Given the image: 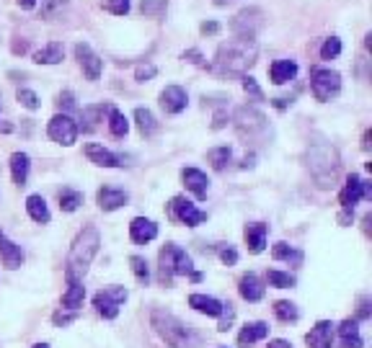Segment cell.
Masks as SVG:
<instances>
[{
    "label": "cell",
    "instance_id": "21",
    "mask_svg": "<svg viewBox=\"0 0 372 348\" xmlns=\"http://www.w3.org/2000/svg\"><path fill=\"white\" fill-rule=\"evenodd\" d=\"M0 258H3V266L6 268H18V266L23 263V250L21 245H16V242H11L8 237H3L0 235Z\"/></svg>",
    "mask_w": 372,
    "mask_h": 348
},
{
    "label": "cell",
    "instance_id": "6",
    "mask_svg": "<svg viewBox=\"0 0 372 348\" xmlns=\"http://www.w3.org/2000/svg\"><path fill=\"white\" fill-rule=\"evenodd\" d=\"M311 91L316 101L326 104V101L336 99L342 91V75L331 68H313L311 70Z\"/></svg>",
    "mask_w": 372,
    "mask_h": 348
},
{
    "label": "cell",
    "instance_id": "18",
    "mask_svg": "<svg viewBox=\"0 0 372 348\" xmlns=\"http://www.w3.org/2000/svg\"><path fill=\"white\" fill-rule=\"evenodd\" d=\"M85 158L91 160V163H96V166H101V168H119V166H124L122 158H119V155H114L112 150H107L104 144H85Z\"/></svg>",
    "mask_w": 372,
    "mask_h": 348
},
{
    "label": "cell",
    "instance_id": "10",
    "mask_svg": "<svg viewBox=\"0 0 372 348\" xmlns=\"http://www.w3.org/2000/svg\"><path fill=\"white\" fill-rule=\"evenodd\" d=\"M236 129H238V135L248 137V139H253V137H258L261 132L266 129V116L261 114V111H256V108H238L236 111Z\"/></svg>",
    "mask_w": 372,
    "mask_h": 348
},
{
    "label": "cell",
    "instance_id": "5",
    "mask_svg": "<svg viewBox=\"0 0 372 348\" xmlns=\"http://www.w3.org/2000/svg\"><path fill=\"white\" fill-rule=\"evenodd\" d=\"M150 323L152 328H155V333L166 341V346L171 348H189L191 346V330L186 325H184L181 320L176 318V315H171V312L160 310V307H155L150 315Z\"/></svg>",
    "mask_w": 372,
    "mask_h": 348
},
{
    "label": "cell",
    "instance_id": "31",
    "mask_svg": "<svg viewBox=\"0 0 372 348\" xmlns=\"http://www.w3.org/2000/svg\"><path fill=\"white\" fill-rule=\"evenodd\" d=\"M135 121L143 137H152L158 132V121H155V116H152L148 108H135Z\"/></svg>",
    "mask_w": 372,
    "mask_h": 348
},
{
    "label": "cell",
    "instance_id": "2",
    "mask_svg": "<svg viewBox=\"0 0 372 348\" xmlns=\"http://www.w3.org/2000/svg\"><path fill=\"white\" fill-rule=\"evenodd\" d=\"M99 245H101V235L93 225H85L76 235V240H73L68 253V263H65V279H68V284H80L85 279L93 258L99 253Z\"/></svg>",
    "mask_w": 372,
    "mask_h": 348
},
{
    "label": "cell",
    "instance_id": "40",
    "mask_svg": "<svg viewBox=\"0 0 372 348\" xmlns=\"http://www.w3.org/2000/svg\"><path fill=\"white\" fill-rule=\"evenodd\" d=\"M269 284L277 289H289V287H295V276L292 273H284V271H269Z\"/></svg>",
    "mask_w": 372,
    "mask_h": 348
},
{
    "label": "cell",
    "instance_id": "59",
    "mask_svg": "<svg viewBox=\"0 0 372 348\" xmlns=\"http://www.w3.org/2000/svg\"><path fill=\"white\" fill-rule=\"evenodd\" d=\"M31 348H49V343H37V346H31Z\"/></svg>",
    "mask_w": 372,
    "mask_h": 348
},
{
    "label": "cell",
    "instance_id": "42",
    "mask_svg": "<svg viewBox=\"0 0 372 348\" xmlns=\"http://www.w3.org/2000/svg\"><path fill=\"white\" fill-rule=\"evenodd\" d=\"M16 99L21 101V106H26L29 111H37L39 108V96L34 91H29V88H18Z\"/></svg>",
    "mask_w": 372,
    "mask_h": 348
},
{
    "label": "cell",
    "instance_id": "22",
    "mask_svg": "<svg viewBox=\"0 0 372 348\" xmlns=\"http://www.w3.org/2000/svg\"><path fill=\"white\" fill-rule=\"evenodd\" d=\"M189 304L197 312H202V315H210V318H220L222 307H225L220 299H215V297H207V294H191L189 297Z\"/></svg>",
    "mask_w": 372,
    "mask_h": 348
},
{
    "label": "cell",
    "instance_id": "14",
    "mask_svg": "<svg viewBox=\"0 0 372 348\" xmlns=\"http://www.w3.org/2000/svg\"><path fill=\"white\" fill-rule=\"evenodd\" d=\"M181 181L184 186L194 194V197L202 201V199H207V191H210V178H207L199 168H184L181 170Z\"/></svg>",
    "mask_w": 372,
    "mask_h": 348
},
{
    "label": "cell",
    "instance_id": "17",
    "mask_svg": "<svg viewBox=\"0 0 372 348\" xmlns=\"http://www.w3.org/2000/svg\"><path fill=\"white\" fill-rule=\"evenodd\" d=\"M129 237H132V242H137V245H145V242H150L158 237V225L152 220H148V217H135L132 225H129Z\"/></svg>",
    "mask_w": 372,
    "mask_h": 348
},
{
    "label": "cell",
    "instance_id": "13",
    "mask_svg": "<svg viewBox=\"0 0 372 348\" xmlns=\"http://www.w3.org/2000/svg\"><path fill=\"white\" fill-rule=\"evenodd\" d=\"M76 57H78V62H80V68H83L85 77H88V80H99L101 68H104V62H101L99 54L93 52L85 42H80V44H76Z\"/></svg>",
    "mask_w": 372,
    "mask_h": 348
},
{
    "label": "cell",
    "instance_id": "34",
    "mask_svg": "<svg viewBox=\"0 0 372 348\" xmlns=\"http://www.w3.org/2000/svg\"><path fill=\"white\" fill-rule=\"evenodd\" d=\"M230 158H233V150H230V147H225V144L207 152V160L212 163L215 170H225V166L230 163Z\"/></svg>",
    "mask_w": 372,
    "mask_h": 348
},
{
    "label": "cell",
    "instance_id": "61",
    "mask_svg": "<svg viewBox=\"0 0 372 348\" xmlns=\"http://www.w3.org/2000/svg\"><path fill=\"white\" fill-rule=\"evenodd\" d=\"M220 348H225V346H220Z\"/></svg>",
    "mask_w": 372,
    "mask_h": 348
},
{
    "label": "cell",
    "instance_id": "36",
    "mask_svg": "<svg viewBox=\"0 0 372 348\" xmlns=\"http://www.w3.org/2000/svg\"><path fill=\"white\" fill-rule=\"evenodd\" d=\"M272 256H274V261H295V263L303 261V253H300V250H292L287 242H277L272 248Z\"/></svg>",
    "mask_w": 372,
    "mask_h": 348
},
{
    "label": "cell",
    "instance_id": "52",
    "mask_svg": "<svg viewBox=\"0 0 372 348\" xmlns=\"http://www.w3.org/2000/svg\"><path fill=\"white\" fill-rule=\"evenodd\" d=\"M225 121H228V114H225V111H217V114H215V121H212V127H215V129H220V127H225Z\"/></svg>",
    "mask_w": 372,
    "mask_h": 348
},
{
    "label": "cell",
    "instance_id": "45",
    "mask_svg": "<svg viewBox=\"0 0 372 348\" xmlns=\"http://www.w3.org/2000/svg\"><path fill=\"white\" fill-rule=\"evenodd\" d=\"M233 315H236V312H233V304H225V307H222V312H220V325H217V330H222V333H225V330H228L230 328V320H233Z\"/></svg>",
    "mask_w": 372,
    "mask_h": 348
},
{
    "label": "cell",
    "instance_id": "35",
    "mask_svg": "<svg viewBox=\"0 0 372 348\" xmlns=\"http://www.w3.org/2000/svg\"><path fill=\"white\" fill-rule=\"evenodd\" d=\"M274 315H277V320H282V323H295L297 318H300V310H297L292 302H277L274 304Z\"/></svg>",
    "mask_w": 372,
    "mask_h": 348
},
{
    "label": "cell",
    "instance_id": "9",
    "mask_svg": "<svg viewBox=\"0 0 372 348\" xmlns=\"http://www.w3.org/2000/svg\"><path fill=\"white\" fill-rule=\"evenodd\" d=\"M47 135H49V139H54L57 144L70 147V144H76V139H78V124L70 119L68 114H57L49 119V124H47Z\"/></svg>",
    "mask_w": 372,
    "mask_h": 348
},
{
    "label": "cell",
    "instance_id": "55",
    "mask_svg": "<svg viewBox=\"0 0 372 348\" xmlns=\"http://www.w3.org/2000/svg\"><path fill=\"white\" fill-rule=\"evenodd\" d=\"M266 348H292V343L282 341V338H277V341H269V346Z\"/></svg>",
    "mask_w": 372,
    "mask_h": 348
},
{
    "label": "cell",
    "instance_id": "16",
    "mask_svg": "<svg viewBox=\"0 0 372 348\" xmlns=\"http://www.w3.org/2000/svg\"><path fill=\"white\" fill-rule=\"evenodd\" d=\"M186 91H184L181 85H168L166 91L160 93V106L166 114H181L184 108H186Z\"/></svg>",
    "mask_w": 372,
    "mask_h": 348
},
{
    "label": "cell",
    "instance_id": "20",
    "mask_svg": "<svg viewBox=\"0 0 372 348\" xmlns=\"http://www.w3.org/2000/svg\"><path fill=\"white\" fill-rule=\"evenodd\" d=\"M238 292H241V297H244L246 302H258L264 297V287H261L256 273H244L241 281H238Z\"/></svg>",
    "mask_w": 372,
    "mask_h": 348
},
{
    "label": "cell",
    "instance_id": "25",
    "mask_svg": "<svg viewBox=\"0 0 372 348\" xmlns=\"http://www.w3.org/2000/svg\"><path fill=\"white\" fill-rule=\"evenodd\" d=\"M29 155L26 152H13L11 155V173H13L16 186H26V178H29Z\"/></svg>",
    "mask_w": 372,
    "mask_h": 348
},
{
    "label": "cell",
    "instance_id": "24",
    "mask_svg": "<svg viewBox=\"0 0 372 348\" xmlns=\"http://www.w3.org/2000/svg\"><path fill=\"white\" fill-rule=\"evenodd\" d=\"M246 245H248L251 253H261L266 248V225H261V222L246 225Z\"/></svg>",
    "mask_w": 372,
    "mask_h": 348
},
{
    "label": "cell",
    "instance_id": "57",
    "mask_svg": "<svg viewBox=\"0 0 372 348\" xmlns=\"http://www.w3.org/2000/svg\"><path fill=\"white\" fill-rule=\"evenodd\" d=\"M18 6H21V8H34V6H37V0H18Z\"/></svg>",
    "mask_w": 372,
    "mask_h": 348
},
{
    "label": "cell",
    "instance_id": "38",
    "mask_svg": "<svg viewBox=\"0 0 372 348\" xmlns=\"http://www.w3.org/2000/svg\"><path fill=\"white\" fill-rule=\"evenodd\" d=\"M129 263H132V273H135V279L140 284H148L150 281V268H148V261L143 256H132L129 258Z\"/></svg>",
    "mask_w": 372,
    "mask_h": 348
},
{
    "label": "cell",
    "instance_id": "27",
    "mask_svg": "<svg viewBox=\"0 0 372 348\" xmlns=\"http://www.w3.org/2000/svg\"><path fill=\"white\" fill-rule=\"evenodd\" d=\"M339 335H342L344 348H362V335H359L357 320H344L339 325Z\"/></svg>",
    "mask_w": 372,
    "mask_h": 348
},
{
    "label": "cell",
    "instance_id": "60",
    "mask_svg": "<svg viewBox=\"0 0 372 348\" xmlns=\"http://www.w3.org/2000/svg\"><path fill=\"white\" fill-rule=\"evenodd\" d=\"M215 3H217V6H228L230 0H215Z\"/></svg>",
    "mask_w": 372,
    "mask_h": 348
},
{
    "label": "cell",
    "instance_id": "28",
    "mask_svg": "<svg viewBox=\"0 0 372 348\" xmlns=\"http://www.w3.org/2000/svg\"><path fill=\"white\" fill-rule=\"evenodd\" d=\"M266 333H269V325H266V323H248V325H244V330L238 333V343H241V346H251V343H256V341H264Z\"/></svg>",
    "mask_w": 372,
    "mask_h": 348
},
{
    "label": "cell",
    "instance_id": "15",
    "mask_svg": "<svg viewBox=\"0 0 372 348\" xmlns=\"http://www.w3.org/2000/svg\"><path fill=\"white\" fill-rule=\"evenodd\" d=\"M305 343L311 348H331L334 346V323L331 320L316 323V328H311V333L305 335Z\"/></svg>",
    "mask_w": 372,
    "mask_h": 348
},
{
    "label": "cell",
    "instance_id": "54",
    "mask_svg": "<svg viewBox=\"0 0 372 348\" xmlns=\"http://www.w3.org/2000/svg\"><path fill=\"white\" fill-rule=\"evenodd\" d=\"M352 217H354V212H352V209H344V212L339 214V222H342V225H349Z\"/></svg>",
    "mask_w": 372,
    "mask_h": 348
},
{
    "label": "cell",
    "instance_id": "48",
    "mask_svg": "<svg viewBox=\"0 0 372 348\" xmlns=\"http://www.w3.org/2000/svg\"><path fill=\"white\" fill-rule=\"evenodd\" d=\"M54 325H70L76 320V312H54Z\"/></svg>",
    "mask_w": 372,
    "mask_h": 348
},
{
    "label": "cell",
    "instance_id": "53",
    "mask_svg": "<svg viewBox=\"0 0 372 348\" xmlns=\"http://www.w3.org/2000/svg\"><path fill=\"white\" fill-rule=\"evenodd\" d=\"M29 49V42H13V54H23Z\"/></svg>",
    "mask_w": 372,
    "mask_h": 348
},
{
    "label": "cell",
    "instance_id": "37",
    "mask_svg": "<svg viewBox=\"0 0 372 348\" xmlns=\"http://www.w3.org/2000/svg\"><path fill=\"white\" fill-rule=\"evenodd\" d=\"M140 11H143V15L160 18V15H166V11H168V0H143V3H140Z\"/></svg>",
    "mask_w": 372,
    "mask_h": 348
},
{
    "label": "cell",
    "instance_id": "32",
    "mask_svg": "<svg viewBox=\"0 0 372 348\" xmlns=\"http://www.w3.org/2000/svg\"><path fill=\"white\" fill-rule=\"evenodd\" d=\"M109 129H112V135L114 137H124L129 132V121L127 116L119 111V108L109 106Z\"/></svg>",
    "mask_w": 372,
    "mask_h": 348
},
{
    "label": "cell",
    "instance_id": "49",
    "mask_svg": "<svg viewBox=\"0 0 372 348\" xmlns=\"http://www.w3.org/2000/svg\"><path fill=\"white\" fill-rule=\"evenodd\" d=\"M184 60L194 62V65H199V68H207V62H205V57L199 54V49H189V52H184Z\"/></svg>",
    "mask_w": 372,
    "mask_h": 348
},
{
    "label": "cell",
    "instance_id": "8",
    "mask_svg": "<svg viewBox=\"0 0 372 348\" xmlns=\"http://www.w3.org/2000/svg\"><path fill=\"white\" fill-rule=\"evenodd\" d=\"M168 217L176 222H181V225H186V228H197V225L207 222V214L202 212V209H197L189 199H184V197L171 199V204H168Z\"/></svg>",
    "mask_w": 372,
    "mask_h": 348
},
{
    "label": "cell",
    "instance_id": "33",
    "mask_svg": "<svg viewBox=\"0 0 372 348\" xmlns=\"http://www.w3.org/2000/svg\"><path fill=\"white\" fill-rule=\"evenodd\" d=\"M83 204V194L76 189H62L60 191V209L62 212H76Z\"/></svg>",
    "mask_w": 372,
    "mask_h": 348
},
{
    "label": "cell",
    "instance_id": "3",
    "mask_svg": "<svg viewBox=\"0 0 372 348\" xmlns=\"http://www.w3.org/2000/svg\"><path fill=\"white\" fill-rule=\"evenodd\" d=\"M305 163H308V170H311V175L316 178V183H318L320 189L334 186V181L339 178V170H342L339 150L331 142H326V139L311 142V147L305 152Z\"/></svg>",
    "mask_w": 372,
    "mask_h": 348
},
{
    "label": "cell",
    "instance_id": "23",
    "mask_svg": "<svg viewBox=\"0 0 372 348\" xmlns=\"http://www.w3.org/2000/svg\"><path fill=\"white\" fill-rule=\"evenodd\" d=\"M269 75H272V83L284 85V83H289V80L297 75V65L292 60H277V62H272Z\"/></svg>",
    "mask_w": 372,
    "mask_h": 348
},
{
    "label": "cell",
    "instance_id": "47",
    "mask_svg": "<svg viewBox=\"0 0 372 348\" xmlns=\"http://www.w3.org/2000/svg\"><path fill=\"white\" fill-rule=\"evenodd\" d=\"M220 261H222V263H225V266H236L238 253H236V250H233V248H230V245H228V248L222 245V248H220Z\"/></svg>",
    "mask_w": 372,
    "mask_h": 348
},
{
    "label": "cell",
    "instance_id": "46",
    "mask_svg": "<svg viewBox=\"0 0 372 348\" xmlns=\"http://www.w3.org/2000/svg\"><path fill=\"white\" fill-rule=\"evenodd\" d=\"M155 73H158V70L152 68V65H140V68H137V80H140V83H145V80H150V77H155Z\"/></svg>",
    "mask_w": 372,
    "mask_h": 348
},
{
    "label": "cell",
    "instance_id": "12",
    "mask_svg": "<svg viewBox=\"0 0 372 348\" xmlns=\"http://www.w3.org/2000/svg\"><path fill=\"white\" fill-rule=\"evenodd\" d=\"M264 26V13L258 8H244L241 13L233 18L230 29L236 31V37H256V31Z\"/></svg>",
    "mask_w": 372,
    "mask_h": 348
},
{
    "label": "cell",
    "instance_id": "30",
    "mask_svg": "<svg viewBox=\"0 0 372 348\" xmlns=\"http://www.w3.org/2000/svg\"><path fill=\"white\" fill-rule=\"evenodd\" d=\"M62 57H65L62 44L52 42V44H47L44 49H39V52L34 54V62H37V65H57V62H62Z\"/></svg>",
    "mask_w": 372,
    "mask_h": 348
},
{
    "label": "cell",
    "instance_id": "1",
    "mask_svg": "<svg viewBox=\"0 0 372 348\" xmlns=\"http://www.w3.org/2000/svg\"><path fill=\"white\" fill-rule=\"evenodd\" d=\"M256 57H258L256 39H251V37L228 39V42H222V44L217 46L212 70L222 77H244V75H248V70L256 65Z\"/></svg>",
    "mask_w": 372,
    "mask_h": 348
},
{
    "label": "cell",
    "instance_id": "56",
    "mask_svg": "<svg viewBox=\"0 0 372 348\" xmlns=\"http://www.w3.org/2000/svg\"><path fill=\"white\" fill-rule=\"evenodd\" d=\"M359 318H362V320L370 318V310H367V299H362V304H359Z\"/></svg>",
    "mask_w": 372,
    "mask_h": 348
},
{
    "label": "cell",
    "instance_id": "58",
    "mask_svg": "<svg viewBox=\"0 0 372 348\" xmlns=\"http://www.w3.org/2000/svg\"><path fill=\"white\" fill-rule=\"evenodd\" d=\"M370 137H372V132H365V142H362V147H365V150H370Z\"/></svg>",
    "mask_w": 372,
    "mask_h": 348
},
{
    "label": "cell",
    "instance_id": "44",
    "mask_svg": "<svg viewBox=\"0 0 372 348\" xmlns=\"http://www.w3.org/2000/svg\"><path fill=\"white\" fill-rule=\"evenodd\" d=\"M104 8L114 15H127L129 13V0H107Z\"/></svg>",
    "mask_w": 372,
    "mask_h": 348
},
{
    "label": "cell",
    "instance_id": "50",
    "mask_svg": "<svg viewBox=\"0 0 372 348\" xmlns=\"http://www.w3.org/2000/svg\"><path fill=\"white\" fill-rule=\"evenodd\" d=\"M199 31H202L205 37H215V34L220 31V23H217V21H205L202 26H199Z\"/></svg>",
    "mask_w": 372,
    "mask_h": 348
},
{
    "label": "cell",
    "instance_id": "4",
    "mask_svg": "<svg viewBox=\"0 0 372 348\" xmlns=\"http://www.w3.org/2000/svg\"><path fill=\"white\" fill-rule=\"evenodd\" d=\"M191 273H194V263H191V258L186 256V250H181L176 242H166L158 256L160 284L171 287V281H174L176 276H191Z\"/></svg>",
    "mask_w": 372,
    "mask_h": 348
},
{
    "label": "cell",
    "instance_id": "51",
    "mask_svg": "<svg viewBox=\"0 0 372 348\" xmlns=\"http://www.w3.org/2000/svg\"><path fill=\"white\" fill-rule=\"evenodd\" d=\"M57 104H60V106H65V108H76V101H73V93H70V91L60 93Z\"/></svg>",
    "mask_w": 372,
    "mask_h": 348
},
{
    "label": "cell",
    "instance_id": "43",
    "mask_svg": "<svg viewBox=\"0 0 372 348\" xmlns=\"http://www.w3.org/2000/svg\"><path fill=\"white\" fill-rule=\"evenodd\" d=\"M241 80H244V91L248 93L251 99H253V101H264V93H261V88H258V83L253 80V77H251V75H244Z\"/></svg>",
    "mask_w": 372,
    "mask_h": 348
},
{
    "label": "cell",
    "instance_id": "41",
    "mask_svg": "<svg viewBox=\"0 0 372 348\" xmlns=\"http://www.w3.org/2000/svg\"><path fill=\"white\" fill-rule=\"evenodd\" d=\"M65 6H68V0H42V15L49 21V18H54L57 13H62Z\"/></svg>",
    "mask_w": 372,
    "mask_h": 348
},
{
    "label": "cell",
    "instance_id": "29",
    "mask_svg": "<svg viewBox=\"0 0 372 348\" xmlns=\"http://www.w3.org/2000/svg\"><path fill=\"white\" fill-rule=\"evenodd\" d=\"M83 299H85L83 281H80V284H68V292L62 294V307H65V310L76 312L78 307H83Z\"/></svg>",
    "mask_w": 372,
    "mask_h": 348
},
{
    "label": "cell",
    "instance_id": "11",
    "mask_svg": "<svg viewBox=\"0 0 372 348\" xmlns=\"http://www.w3.org/2000/svg\"><path fill=\"white\" fill-rule=\"evenodd\" d=\"M362 199H372V183L362 181L359 175L352 173L344 183L342 194H339V201H342L344 209H354V204H359Z\"/></svg>",
    "mask_w": 372,
    "mask_h": 348
},
{
    "label": "cell",
    "instance_id": "26",
    "mask_svg": "<svg viewBox=\"0 0 372 348\" xmlns=\"http://www.w3.org/2000/svg\"><path fill=\"white\" fill-rule=\"evenodd\" d=\"M26 212H29V217L34 222H39V225H47V222L52 220L49 217V209H47V201L39 194H31L29 199H26Z\"/></svg>",
    "mask_w": 372,
    "mask_h": 348
},
{
    "label": "cell",
    "instance_id": "7",
    "mask_svg": "<svg viewBox=\"0 0 372 348\" xmlns=\"http://www.w3.org/2000/svg\"><path fill=\"white\" fill-rule=\"evenodd\" d=\"M124 299H127V289L124 287H104L93 294V307H96L101 318L114 320L119 315V307L124 304Z\"/></svg>",
    "mask_w": 372,
    "mask_h": 348
},
{
    "label": "cell",
    "instance_id": "62",
    "mask_svg": "<svg viewBox=\"0 0 372 348\" xmlns=\"http://www.w3.org/2000/svg\"><path fill=\"white\" fill-rule=\"evenodd\" d=\"M0 235H3V232H0Z\"/></svg>",
    "mask_w": 372,
    "mask_h": 348
},
{
    "label": "cell",
    "instance_id": "39",
    "mask_svg": "<svg viewBox=\"0 0 372 348\" xmlns=\"http://www.w3.org/2000/svg\"><path fill=\"white\" fill-rule=\"evenodd\" d=\"M342 54V39L339 37H331L323 42V46H320V60H336Z\"/></svg>",
    "mask_w": 372,
    "mask_h": 348
},
{
    "label": "cell",
    "instance_id": "19",
    "mask_svg": "<svg viewBox=\"0 0 372 348\" xmlns=\"http://www.w3.org/2000/svg\"><path fill=\"white\" fill-rule=\"evenodd\" d=\"M96 201H99V206L104 209V212H114V209H119V206L127 204L129 197L124 194L122 189L104 186V189H99V194H96Z\"/></svg>",
    "mask_w": 372,
    "mask_h": 348
}]
</instances>
